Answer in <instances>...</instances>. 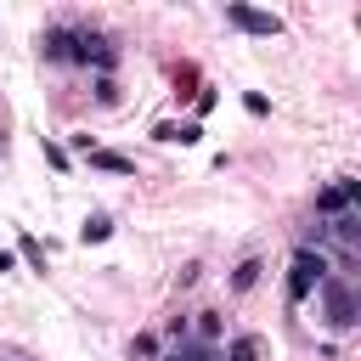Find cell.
<instances>
[{"label":"cell","instance_id":"6","mask_svg":"<svg viewBox=\"0 0 361 361\" xmlns=\"http://www.w3.org/2000/svg\"><path fill=\"white\" fill-rule=\"evenodd\" d=\"M186 327H192V344H203V350H220L226 344V316L220 310H197Z\"/></svg>","mask_w":361,"mask_h":361},{"label":"cell","instance_id":"13","mask_svg":"<svg viewBox=\"0 0 361 361\" xmlns=\"http://www.w3.org/2000/svg\"><path fill=\"white\" fill-rule=\"evenodd\" d=\"M130 355H141V361H158V338H152V333H135V338H130Z\"/></svg>","mask_w":361,"mask_h":361},{"label":"cell","instance_id":"15","mask_svg":"<svg viewBox=\"0 0 361 361\" xmlns=\"http://www.w3.org/2000/svg\"><path fill=\"white\" fill-rule=\"evenodd\" d=\"M158 361H192V355H186V344H175V350H164Z\"/></svg>","mask_w":361,"mask_h":361},{"label":"cell","instance_id":"1","mask_svg":"<svg viewBox=\"0 0 361 361\" xmlns=\"http://www.w3.org/2000/svg\"><path fill=\"white\" fill-rule=\"evenodd\" d=\"M322 276H333V259H327V248H310V243H299V248H293V259H288V305H305V299L322 288Z\"/></svg>","mask_w":361,"mask_h":361},{"label":"cell","instance_id":"12","mask_svg":"<svg viewBox=\"0 0 361 361\" xmlns=\"http://www.w3.org/2000/svg\"><path fill=\"white\" fill-rule=\"evenodd\" d=\"M96 102H102V107L118 102V79H113V73H96Z\"/></svg>","mask_w":361,"mask_h":361},{"label":"cell","instance_id":"18","mask_svg":"<svg viewBox=\"0 0 361 361\" xmlns=\"http://www.w3.org/2000/svg\"><path fill=\"white\" fill-rule=\"evenodd\" d=\"M0 141H6V135H0Z\"/></svg>","mask_w":361,"mask_h":361},{"label":"cell","instance_id":"11","mask_svg":"<svg viewBox=\"0 0 361 361\" xmlns=\"http://www.w3.org/2000/svg\"><path fill=\"white\" fill-rule=\"evenodd\" d=\"M79 237H85V243H107V237H113V214H90Z\"/></svg>","mask_w":361,"mask_h":361},{"label":"cell","instance_id":"10","mask_svg":"<svg viewBox=\"0 0 361 361\" xmlns=\"http://www.w3.org/2000/svg\"><path fill=\"white\" fill-rule=\"evenodd\" d=\"M259 271H265V265H259V259H254V254H248V259H243V265H237V271H231V293H248V288H254V282H259Z\"/></svg>","mask_w":361,"mask_h":361},{"label":"cell","instance_id":"14","mask_svg":"<svg viewBox=\"0 0 361 361\" xmlns=\"http://www.w3.org/2000/svg\"><path fill=\"white\" fill-rule=\"evenodd\" d=\"M152 135H158V141H180V124H169V118H164V124H152Z\"/></svg>","mask_w":361,"mask_h":361},{"label":"cell","instance_id":"8","mask_svg":"<svg viewBox=\"0 0 361 361\" xmlns=\"http://www.w3.org/2000/svg\"><path fill=\"white\" fill-rule=\"evenodd\" d=\"M90 169H107V175H135V164L124 152H107V147H90Z\"/></svg>","mask_w":361,"mask_h":361},{"label":"cell","instance_id":"3","mask_svg":"<svg viewBox=\"0 0 361 361\" xmlns=\"http://www.w3.org/2000/svg\"><path fill=\"white\" fill-rule=\"evenodd\" d=\"M68 62H79V68H96V73H113V62H118V51H113V39L107 34H79L73 28V51H68Z\"/></svg>","mask_w":361,"mask_h":361},{"label":"cell","instance_id":"2","mask_svg":"<svg viewBox=\"0 0 361 361\" xmlns=\"http://www.w3.org/2000/svg\"><path fill=\"white\" fill-rule=\"evenodd\" d=\"M316 299H322V322H327L333 333H350V327L361 322V299H355V288H350L344 276H322Z\"/></svg>","mask_w":361,"mask_h":361},{"label":"cell","instance_id":"9","mask_svg":"<svg viewBox=\"0 0 361 361\" xmlns=\"http://www.w3.org/2000/svg\"><path fill=\"white\" fill-rule=\"evenodd\" d=\"M220 361H259V338H254V333H237V338L226 344Z\"/></svg>","mask_w":361,"mask_h":361},{"label":"cell","instance_id":"17","mask_svg":"<svg viewBox=\"0 0 361 361\" xmlns=\"http://www.w3.org/2000/svg\"><path fill=\"white\" fill-rule=\"evenodd\" d=\"M6 361H23V355H6Z\"/></svg>","mask_w":361,"mask_h":361},{"label":"cell","instance_id":"4","mask_svg":"<svg viewBox=\"0 0 361 361\" xmlns=\"http://www.w3.org/2000/svg\"><path fill=\"white\" fill-rule=\"evenodd\" d=\"M355 197H361V186L350 180V175H338L327 192H316V214L322 220H333V214H344V209H355Z\"/></svg>","mask_w":361,"mask_h":361},{"label":"cell","instance_id":"7","mask_svg":"<svg viewBox=\"0 0 361 361\" xmlns=\"http://www.w3.org/2000/svg\"><path fill=\"white\" fill-rule=\"evenodd\" d=\"M39 51H45V62H68V51H73V28H45V34H39Z\"/></svg>","mask_w":361,"mask_h":361},{"label":"cell","instance_id":"5","mask_svg":"<svg viewBox=\"0 0 361 361\" xmlns=\"http://www.w3.org/2000/svg\"><path fill=\"white\" fill-rule=\"evenodd\" d=\"M226 23H237L243 34H282V17L254 11V6H226Z\"/></svg>","mask_w":361,"mask_h":361},{"label":"cell","instance_id":"16","mask_svg":"<svg viewBox=\"0 0 361 361\" xmlns=\"http://www.w3.org/2000/svg\"><path fill=\"white\" fill-rule=\"evenodd\" d=\"M11 265H17V259H11V254H6V248H0V276H6V271H11Z\"/></svg>","mask_w":361,"mask_h":361}]
</instances>
